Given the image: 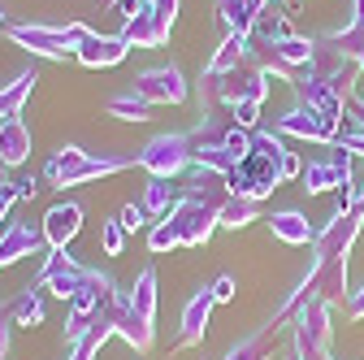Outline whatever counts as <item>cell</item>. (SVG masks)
<instances>
[{
    "instance_id": "cell-1",
    "label": "cell",
    "mask_w": 364,
    "mask_h": 360,
    "mask_svg": "<svg viewBox=\"0 0 364 360\" xmlns=\"http://www.w3.org/2000/svg\"><path fill=\"white\" fill-rule=\"evenodd\" d=\"M282 157H287L282 134L278 130H256L252 134V152L225 174V183H230V191L243 196V200H264L287 178L282 174Z\"/></svg>"
},
{
    "instance_id": "cell-2",
    "label": "cell",
    "mask_w": 364,
    "mask_h": 360,
    "mask_svg": "<svg viewBox=\"0 0 364 360\" xmlns=\"http://www.w3.org/2000/svg\"><path fill=\"white\" fill-rule=\"evenodd\" d=\"M213 226H217V213L204 200H196V196H182V200H173V208L165 213L161 226H152L148 248L152 252H169L178 243H204L213 235Z\"/></svg>"
},
{
    "instance_id": "cell-3",
    "label": "cell",
    "mask_w": 364,
    "mask_h": 360,
    "mask_svg": "<svg viewBox=\"0 0 364 360\" xmlns=\"http://www.w3.org/2000/svg\"><path fill=\"white\" fill-rule=\"evenodd\" d=\"M196 161V144H191V134H161V139H152L139 157V165L152 174V178H173L182 174Z\"/></svg>"
},
{
    "instance_id": "cell-4",
    "label": "cell",
    "mask_w": 364,
    "mask_h": 360,
    "mask_svg": "<svg viewBox=\"0 0 364 360\" xmlns=\"http://www.w3.org/2000/svg\"><path fill=\"white\" fill-rule=\"evenodd\" d=\"M351 178H355V174H351V152H347V148H338V144H330V148H326V157H312V161L304 165L299 183H304V191H308V196H316V191L347 187Z\"/></svg>"
},
{
    "instance_id": "cell-5",
    "label": "cell",
    "mask_w": 364,
    "mask_h": 360,
    "mask_svg": "<svg viewBox=\"0 0 364 360\" xmlns=\"http://www.w3.org/2000/svg\"><path fill=\"white\" fill-rule=\"evenodd\" d=\"M87 35H91L87 26H14V39L31 43V53H43V57H65V53L78 57Z\"/></svg>"
},
{
    "instance_id": "cell-6",
    "label": "cell",
    "mask_w": 364,
    "mask_h": 360,
    "mask_svg": "<svg viewBox=\"0 0 364 360\" xmlns=\"http://www.w3.org/2000/svg\"><path fill=\"white\" fill-rule=\"evenodd\" d=\"M173 14H178V0H144V9L126 22L122 39L126 43H148V48H156V43L169 35V26H173Z\"/></svg>"
},
{
    "instance_id": "cell-7",
    "label": "cell",
    "mask_w": 364,
    "mask_h": 360,
    "mask_svg": "<svg viewBox=\"0 0 364 360\" xmlns=\"http://www.w3.org/2000/svg\"><path fill=\"white\" fill-rule=\"evenodd\" d=\"M126 161H109V157H87V152H78V148H65L61 157H53L48 161V178L57 187H78V183H87V178H100V174H113V169H122Z\"/></svg>"
},
{
    "instance_id": "cell-8",
    "label": "cell",
    "mask_w": 364,
    "mask_h": 360,
    "mask_svg": "<svg viewBox=\"0 0 364 360\" xmlns=\"http://www.w3.org/2000/svg\"><path fill=\"white\" fill-rule=\"evenodd\" d=\"M87 278H91V269L78 265L70 252H48V260H43L39 278H35V291H53V295H61V300L70 304V295H74Z\"/></svg>"
},
{
    "instance_id": "cell-9",
    "label": "cell",
    "mask_w": 364,
    "mask_h": 360,
    "mask_svg": "<svg viewBox=\"0 0 364 360\" xmlns=\"http://www.w3.org/2000/svg\"><path fill=\"white\" fill-rule=\"evenodd\" d=\"M273 130H278V134H299V139H308V144H338V130H343V122L326 117L321 109H308V105H299V109H291L287 117H278V122H273Z\"/></svg>"
},
{
    "instance_id": "cell-10",
    "label": "cell",
    "mask_w": 364,
    "mask_h": 360,
    "mask_svg": "<svg viewBox=\"0 0 364 360\" xmlns=\"http://www.w3.org/2000/svg\"><path fill=\"white\" fill-rule=\"evenodd\" d=\"M134 96H144L148 105H182L187 100V83H182V74L173 65L148 70L139 83H134Z\"/></svg>"
},
{
    "instance_id": "cell-11",
    "label": "cell",
    "mask_w": 364,
    "mask_h": 360,
    "mask_svg": "<svg viewBox=\"0 0 364 360\" xmlns=\"http://www.w3.org/2000/svg\"><path fill=\"white\" fill-rule=\"evenodd\" d=\"M43 239H48V252H65V243L82 231V208L78 204H57L48 208V217H43Z\"/></svg>"
},
{
    "instance_id": "cell-12",
    "label": "cell",
    "mask_w": 364,
    "mask_h": 360,
    "mask_svg": "<svg viewBox=\"0 0 364 360\" xmlns=\"http://www.w3.org/2000/svg\"><path fill=\"white\" fill-rule=\"evenodd\" d=\"M213 291H196L182 308V330H178V347H191V343H204V326H208V312H213Z\"/></svg>"
},
{
    "instance_id": "cell-13",
    "label": "cell",
    "mask_w": 364,
    "mask_h": 360,
    "mask_svg": "<svg viewBox=\"0 0 364 360\" xmlns=\"http://www.w3.org/2000/svg\"><path fill=\"white\" fill-rule=\"evenodd\" d=\"M130 43L122 35H87L82 39V48H78V61L91 65V70H100V65H117L126 57Z\"/></svg>"
},
{
    "instance_id": "cell-14",
    "label": "cell",
    "mask_w": 364,
    "mask_h": 360,
    "mask_svg": "<svg viewBox=\"0 0 364 360\" xmlns=\"http://www.w3.org/2000/svg\"><path fill=\"white\" fill-rule=\"evenodd\" d=\"M312 48H316V39L291 35V39H282V43H273V48H269V61H273V70H278V74H295V70H308L312 65Z\"/></svg>"
},
{
    "instance_id": "cell-15",
    "label": "cell",
    "mask_w": 364,
    "mask_h": 360,
    "mask_svg": "<svg viewBox=\"0 0 364 360\" xmlns=\"http://www.w3.org/2000/svg\"><path fill=\"white\" fill-rule=\"evenodd\" d=\"M43 243V231H31V226H9L5 235H0V265H14L22 256H35Z\"/></svg>"
},
{
    "instance_id": "cell-16",
    "label": "cell",
    "mask_w": 364,
    "mask_h": 360,
    "mask_svg": "<svg viewBox=\"0 0 364 360\" xmlns=\"http://www.w3.org/2000/svg\"><path fill=\"white\" fill-rule=\"evenodd\" d=\"M264 5H269V0H221L217 14H221V22H225L230 35H247L252 39V26H256V18H260Z\"/></svg>"
},
{
    "instance_id": "cell-17",
    "label": "cell",
    "mask_w": 364,
    "mask_h": 360,
    "mask_svg": "<svg viewBox=\"0 0 364 360\" xmlns=\"http://www.w3.org/2000/svg\"><path fill=\"white\" fill-rule=\"evenodd\" d=\"M252 39H260L264 48L291 39V22H287V14H282V0H269V5L260 9V18H256V26H252Z\"/></svg>"
},
{
    "instance_id": "cell-18",
    "label": "cell",
    "mask_w": 364,
    "mask_h": 360,
    "mask_svg": "<svg viewBox=\"0 0 364 360\" xmlns=\"http://www.w3.org/2000/svg\"><path fill=\"white\" fill-rule=\"evenodd\" d=\"M269 231H273V239H282V243H316V231L308 226L304 213H273Z\"/></svg>"
},
{
    "instance_id": "cell-19",
    "label": "cell",
    "mask_w": 364,
    "mask_h": 360,
    "mask_svg": "<svg viewBox=\"0 0 364 360\" xmlns=\"http://www.w3.org/2000/svg\"><path fill=\"white\" fill-rule=\"evenodd\" d=\"M26 152H31V130L18 117H9L5 126H0V161L18 165V161H26Z\"/></svg>"
},
{
    "instance_id": "cell-20",
    "label": "cell",
    "mask_w": 364,
    "mask_h": 360,
    "mask_svg": "<svg viewBox=\"0 0 364 360\" xmlns=\"http://www.w3.org/2000/svg\"><path fill=\"white\" fill-rule=\"evenodd\" d=\"M5 312H9V322H14V326H39V322H43V300H39L35 287H26Z\"/></svg>"
},
{
    "instance_id": "cell-21",
    "label": "cell",
    "mask_w": 364,
    "mask_h": 360,
    "mask_svg": "<svg viewBox=\"0 0 364 360\" xmlns=\"http://www.w3.org/2000/svg\"><path fill=\"white\" fill-rule=\"evenodd\" d=\"M273 339H278V326L269 322L264 330H256L252 339H243L230 356H225V360H264V356H269V347H273Z\"/></svg>"
},
{
    "instance_id": "cell-22",
    "label": "cell",
    "mask_w": 364,
    "mask_h": 360,
    "mask_svg": "<svg viewBox=\"0 0 364 360\" xmlns=\"http://www.w3.org/2000/svg\"><path fill=\"white\" fill-rule=\"evenodd\" d=\"M35 83H39L35 74H22V78H18L14 87H5V92H0V117L9 122V117H14V113L22 109V100L31 96V87H35Z\"/></svg>"
},
{
    "instance_id": "cell-23",
    "label": "cell",
    "mask_w": 364,
    "mask_h": 360,
    "mask_svg": "<svg viewBox=\"0 0 364 360\" xmlns=\"http://www.w3.org/2000/svg\"><path fill=\"white\" fill-rule=\"evenodd\" d=\"M148 109H152V105H148L144 96H134V92H130V96H113V100H109V113H117V117H126V122H144V117H148Z\"/></svg>"
},
{
    "instance_id": "cell-24",
    "label": "cell",
    "mask_w": 364,
    "mask_h": 360,
    "mask_svg": "<svg viewBox=\"0 0 364 360\" xmlns=\"http://www.w3.org/2000/svg\"><path fill=\"white\" fill-rule=\"evenodd\" d=\"M165 183H169V178H152V183H148V191H144V208H148V213H161V217H165V213L173 208Z\"/></svg>"
},
{
    "instance_id": "cell-25",
    "label": "cell",
    "mask_w": 364,
    "mask_h": 360,
    "mask_svg": "<svg viewBox=\"0 0 364 360\" xmlns=\"http://www.w3.org/2000/svg\"><path fill=\"white\" fill-rule=\"evenodd\" d=\"M100 243H105L109 256H122V248H126V226H122V221H105V226H100Z\"/></svg>"
},
{
    "instance_id": "cell-26",
    "label": "cell",
    "mask_w": 364,
    "mask_h": 360,
    "mask_svg": "<svg viewBox=\"0 0 364 360\" xmlns=\"http://www.w3.org/2000/svg\"><path fill=\"white\" fill-rule=\"evenodd\" d=\"M144 217H148V208H144V204H126V208L117 213V221H122L126 231H139V226H144Z\"/></svg>"
},
{
    "instance_id": "cell-27",
    "label": "cell",
    "mask_w": 364,
    "mask_h": 360,
    "mask_svg": "<svg viewBox=\"0 0 364 360\" xmlns=\"http://www.w3.org/2000/svg\"><path fill=\"white\" fill-rule=\"evenodd\" d=\"M208 291H213V300H217V304H230V300H235V278H230V274H221Z\"/></svg>"
},
{
    "instance_id": "cell-28",
    "label": "cell",
    "mask_w": 364,
    "mask_h": 360,
    "mask_svg": "<svg viewBox=\"0 0 364 360\" xmlns=\"http://www.w3.org/2000/svg\"><path fill=\"white\" fill-rule=\"evenodd\" d=\"M9 339H14V322H9V312H0V360L9 356Z\"/></svg>"
},
{
    "instance_id": "cell-29",
    "label": "cell",
    "mask_w": 364,
    "mask_h": 360,
    "mask_svg": "<svg viewBox=\"0 0 364 360\" xmlns=\"http://www.w3.org/2000/svg\"><path fill=\"white\" fill-rule=\"evenodd\" d=\"M347 312H351V317H364V287L347 295Z\"/></svg>"
},
{
    "instance_id": "cell-30",
    "label": "cell",
    "mask_w": 364,
    "mask_h": 360,
    "mask_svg": "<svg viewBox=\"0 0 364 360\" xmlns=\"http://www.w3.org/2000/svg\"><path fill=\"white\" fill-rule=\"evenodd\" d=\"M35 191H39V187H35V178H22V183H14V196H18V200H31Z\"/></svg>"
},
{
    "instance_id": "cell-31",
    "label": "cell",
    "mask_w": 364,
    "mask_h": 360,
    "mask_svg": "<svg viewBox=\"0 0 364 360\" xmlns=\"http://www.w3.org/2000/svg\"><path fill=\"white\" fill-rule=\"evenodd\" d=\"M5 169H9V165L0 161V196H9V191H5V187H9V174H5Z\"/></svg>"
},
{
    "instance_id": "cell-32",
    "label": "cell",
    "mask_w": 364,
    "mask_h": 360,
    "mask_svg": "<svg viewBox=\"0 0 364 360\" xmlns=\"http://www.w3.org/2000/svg\"><path fill=\"white\" fill-rule=\"evenodd\" d=\"M360 217H364V196H360Z\"/></svg>"
},
{
    "instance_id": "cell-33",
    "label": "cell",
    "mask_w": 364,
    "mask_h": 360,
    "mask_svg": "<svg viewBox=\"0 0 364 360\" xmlns=\"http://www.w3.org/2000/svg\"><path fill=\"white\" fill-rule=\"evenodd\" d=\"M291 360H299V356H295V351H291Z\"/></svg>"
}]
</instances>
